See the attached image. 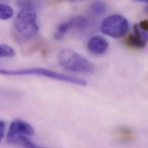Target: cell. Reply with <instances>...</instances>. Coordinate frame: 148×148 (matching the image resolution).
I'll use <instances>...</instances> for the list:
<instances>
[{
	"label": "cell",
	"instance_id": "1",
	"mask_svg": "<svg viewBox=\"0 0 148 148\" xmlns=\"http://www.w3.org/2000/svg\"><path fill=\"white\" fill-rule=\"evenodd\" d=\"M58 61L64 68L70 71L86 73H92L94 71V66L89 60L69 49L60 53Z\"/></svg>",
	"mask_w": 148,
	"mask_h": 148
},
{
	"label": "cell",
	"instance_id": "2",
	"mask_svg": "<svg viewBox=\"0 0 148 148\" xmlns=\"http://www.w3.org/2000/svg\"><path fill=\"white\" fill-rule=\"evenodd\" d=\"M36 20V14L34 9H21L14 21V28L17 34L24 39L35 35L38 32Z\"/></svg>",
	"mask_w": 148,
	"mask_h": 148
},
{
	"label": "cell",
	"instance_id": "3",
	"mask_svg": "<svg viewBox=\"0 0 148 148\" xmlns=\"http://www.w3.org/2000/svg\"><path fill=\"white\" fill-rule=\"evenodd\" d=\"M1 73L6 75H42L50 78L73 83L74 84L84 86L86 85V82L81 78L74 76L61 74L57 72L46 69L43 68H28L16 71H8L1 69Z\"/></svg>",
	"mask_w": 148,
	"mask_h": 148
},
{
	"label": "cell",
	"instance_id": "4",
	"mask_svg": "<svg viewBox=\"0 0 148 148\" xmlns=\"http://www.w3.org/2000/svg\"><path fill=\"white\" fill-rule=\"evenodd\" d=\"M101 31L108 36L119 38L125 36L129 30V22L126 18L120 14L110 16L102 21Z\"/></svg>",
	"mask_w": 148,
	"mask_h": 148
},
{
	"label": "cell",
	"instance_id": "5",
	"mask_svg": "<svg viewBox=\"0 0 148 148\" xmlns=\"http://www.w3.org/2000/svg\"><path fill=\"white\" fill-rule=\"evenodd\" d=\"M34 129L31 125L23 120L16 119L10 125L7 134V140L9 143H14L18 137H30L34 136Z\"/></svg>",
	"mask_w": 148,
	"mask_h": 148
},
{
	"label": "cell",
	"instance_id": "6",
	"mask_svg": "<svg viewBox=\"0 0 148 148\" xmlns=\"http://www.w3.org/2000/svg\"><path fill=\"white\" fill-rule=\"evenodd\" d=\"M88 49L95 54H101L105 53L108 48L107 41L101 36L92 37L88 42Z\"/></svg>",
	"mask_w": 148,
	"mask_h": 148
},
{
	"label": "cell",
	"instance_id": "7",
	"mask_svg": "<svg viewBox=\"0 0 148 148\" xmlns=\"http://www.w3.org/2000/svg\"><path fill=\"white\" fill-rule=\"evenodd\" d=\"M70 28L82 31L85 29L88 25V21L86 18L82 16H76L68 21Z\"/></svg>",
	"mask_w": 148,
	"mask_h": 148
},
{
	"label": "cell",
	"instance_id": "8",
	"mask_svg": "<svg viewBox=\"0 0 148 148\" xmlns=\"http://www.w3.org/2000/svg\"><path fill=\"white\" fill-rule=\"evenodd\" d=\"M126 43L127 45L133 48L141 49L144 48L147 42L140 39L134 34H131L128 35L126 39Z\"/></svg>",
	"mask_w": 148,
	"mask_h": 148
},
{
	"label": "cell",
	"instance_id": "9",
	"mask_svg": "<svg viewBox=\"0 0 148 148\" xmlns=\"http://www.w3.org/2000/svg\"><path fill=\"white\" fill-rule=\"evenodd\" d=\"M90 10L96 15H101L106 13L107 10V5L100 1H95L90 6Z\"/></svg>",
	"mask_w": 148,
	"mask_h": 148
},
{
	"label": "cell",
	"instance_id": "10",
	"mask_svg": "<svg viewBox=\"0 0 148 148\" xmlns=\"http://www.w3.org/2000/svg\"><path fill=\"white\" fill-rule=\"evenodd\" d=\"M13 144H18L26 148H46L35 144L25 136L18 137L16 139Z\"/></svg>",
	"mask_w": 148,
	"mask_h": 148
},
{
	"label": "cell",
	"instance_id": "11",
	"mask_svg": "<svg viewBox=\"0 0 148 148\" xmlns=\"http://www.w3.org/2000/svg\"><path fill=\"white\" fill-rule=\"evenodd\" d=\"M13 15V9L9 5L0 4V18L2 20H8L11 18Z\"/></svg>",
	"mask_w": 148,
	"mask_h": 148
},
{
	"label": "cell",
	"instance_id": "12",
	"mask_svg": "<svg viewBox=\"0 0 148 148\" xmlns=\"http://www.w3.org/2000/svg\"><path fill=\"white\" fill-rule=\"evenodd\" d=\"M70 29H71L70 28V25H69V24L68 21L66 22V23H63L60 24L58 26L57 31L56 32V33L54 34L55 38L57 40L61 39L64 36L65 34Z\"/></svg>",
	"mask_w": 148,
	"mask_h": 148
},
{
	"label": "cell",
	"instance_id": "13",
	"mask_svg": "<svg viewBox=\"0 0 148 148\" xmlns=\"http://www.w3.org/2000/svg\"><path fill=\"white\" fill-rule=\"evenodd\" d=\"M15 51L10 46L1 44L0 45V57L1 58H12L15 56Z\"/></svg>",
	"mask_w": 148,
	"mask_h": 148
},
{
	"label": "cell",
	"instance_id": "14",
	"mask_svg": "<svg viewBox=\"0 0 148 148\" xmlns=\"http://www.w3.org/2000/svg\"><path fill=\"white\" fill-rule=\"evenodd\" d=\"M17 5L21 8L23 9H34V3L31 1H20L17 3Z\"/></svg>",
	"mask_w": 148,
	"mask_h": 148
},
{
	"label": "cell",
	"instance_id": "15",
	"mask_svg": "<svg viewBox=\"0 0 148 148\" xmlns=\"http://www.w3.org/2000/svg\"><path fill=\"white\" fill-rule=\"evenodd\" d=\"M138 25L141 29L148 32V20H144L140 21L138 24Z\"/></svg>",
	"mask_w": 148,
	"mask_h": 148
},
{
	"label": "cell",
	"instance_id": "16",
	"mask_svg": "<svg viewBox=\"0 0 148 148\" xmlns=\"http://www.w3.org/2000/svg\"><path fill=\"white\" fill-rule=\"evenodd\" d=\"M5 129V123L3 121H1V122H0V139H1V140H2V138L4 136Z\"/></svg>",
	"mask_w": 148,
	"mask_h": 148
},
{
	"label": "cell",
	"instance_id": "17",
	"mask_svg": "<svg viewBox=\"0 0 148 148\" xmlns=\"http://www.w3.org/2000/svg\"><path fill=\"white\" fill-rule=\"evenodd\" d=\"M140 2H145V3H148V1H147V0H145V1L140 0Z\"/></svg>",
	"mask_w": 148,
	"mask_h": 148
}]
</instances>
